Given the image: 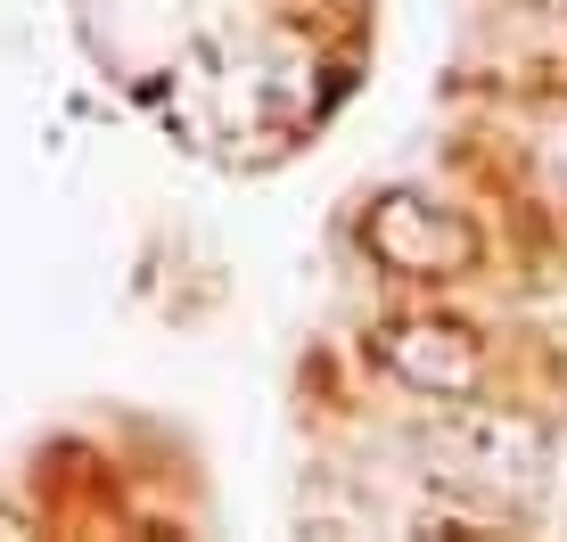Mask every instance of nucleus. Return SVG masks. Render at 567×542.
<instances>
[{
	"label": "nucleus",
	"instance_id": "7ed1b4c3",
	"mask_svg": "<svg viewBox=\"0 0 567 542\" xmlns=\"http://www.w3.org/2000/svg\"><path fill=\"white\" fill-rule=\"evenodd\" d=\"M379 362L412 386V395H427V403H468V395L485 386V345H477V329L436 321V313L386 321V329H379Z\"/></svg>",
	"mask_w": 567,
	"mask_h": 542
},
{
	"label": "nucleus",
	"instance_id": "f257e3e1",
	"mask_svg": "<svg viewBox=\"0 0 567 542\" xmlns=\"http://www.w3.org/2000/svg\"><path fill=\"white\" fill-rule=\"evenodd\" d=\"M436 452H444V486L477 501H535L551 477V436L526 411H453Z\"/></svg>",
	"mask_w": 567,
	"mask_h": 542
},
{
	"label": "nucleus",
	"instance_id": "20e7f679",
	"mask_svg": "<svg viewBox=\"0 0 567 542\" xmlns=\"http://www.w3.org/2000/svg\"><path fill=\"white\" fill-rule=\"evenodd\" d=\"M559 9H567V0H559Z\"/></svg>",
	"mask_w": 567,
	"mask_h": 542
},
{
	"label": "nucleus",
	"instance_id": "f03ea898",
	"mask_svg": "<svg viewBox=\"0 0 567 542\" xmlns=\"http://www.w3.org/2000/svg\"><path fill=\"white\" fill-rule=\"evenodd\" d=\"M362 247L395 271V280H468L477 256H485L477 222H468L461 206L427 198V189H386V198H370Z\"/></svg>",
	"mask_w": 567,
	"mask_h": 542
}]
</instances>
